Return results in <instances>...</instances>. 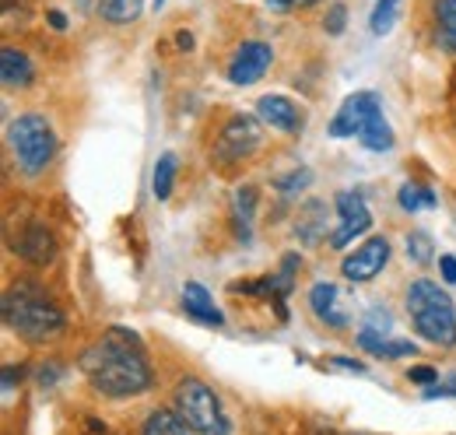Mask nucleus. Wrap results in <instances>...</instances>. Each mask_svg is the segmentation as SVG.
<instances>
[{
	"mask_svg": "<svg viewBox=\"0 0 456 435\" xmlns=\"http://www.w3.org/2000/svg\"><path fill=\"white\" fill-rule=\"evenodd\" d=\"M46 21H50L57 32H67V18H63L60 11H46Z\"/></svg>",
	"mask_w": 456,
	"mask_h": 435,
	"instance_id": "e433bc0d",
	"label": "nucleus"
},
{
	"mask_svg": "<svg viewBox=\"0 0 456 435\" xmlns=\"http://www.w3.org/2000/svg\"><path fill=\"white\" fill-rule=\"evenodd\" d=\"M144 435H186V425L179 422V414L151 411L148 422H144Z\"/></svg>",
	"mask_w": 456,
	"mask_h": 435,
	"instance_id": "393cba45",
	"label": "nucleus"
},
{
	"mask_svg": "<svg viewBox=\"0 0 456 435\" xmlns=\"http://www.w3.org/2000/svg\"><path fill=\"white\" fill-rule=\"evenodd\" d=\"M175 43H179L183 50H190V46H193V36H190V32H179V36H175Z\"/></svg>",
	"mask_w": 456,
	"mask_h": 435,
	"instance_id": "58836bf2",
	"label": "nucleus"
},
{
	"mask_svg": "<svg viewBox=\"0 0 456 435\" xmlns=\"http://www.w3.org/2000/svg\"><path fill=\"white\" fill-rule=\"evenodd\" d=\"M400 208L403 211H436L439 208V197L428 190V186H418V183H403L400 186Z\"/></svg>",
	"mask_w": 456,
	"mask_h": 435,
	"instance_id": "4be33fe9",
	"label": "nucleus"
},
{
	"mask_svg": "<svg viewBox=\"0 0 456 435\" xmlns=\"http://www.w3.org/2000/svg\"><path fill=\"white\" fill-rule=\"evenodd\" d=\"M144 11V0H99V14L113 25H130Z\"/></svg>",
	"mask_w": 456,
	"mask_h": 435,
	"instance_id": "412c9836",
	"label": "nucleus"
},
{
	"mask_svg": "<svg viewBox=\"0 0 456 435\" xmlns=\"http://www.w3.org/2000/svg\"><path fill=\"white\" fill-rule=\"evenodd\" d=\"M358 435H362V432H358Z\"/></svg>",
	"mask_w": 456,
	"mask_h": 435,
	"instance_id": "a19ab883",
	"label": "nucleus"
},
{
	"mask_svg": "<svg viewBox=\"0 0 456 435\" xmlns=\"http://www.w3.org/2000/svg\"><path fill=\"white\" fill-rule=\"evenodd\" d=\"M260 144H264V119L253 116V112H235L218 134L215 159L222 165H235L249 159Z\"/></svg>",
	"mask_w": 456,
	"mask_h": 435,
	"instance_id": "423d86ee",
	"label": "nucleus"
},
{
	"mask_svg": "<svg viewBox=\"0 0 456 435\" xmlns=\"http://www.w3.org/2000/svg\"><path fill=\"white\" fill-rule=\"evenodd\" d=\"M57 380H60V365L57 362H46V365L39 369V382H43V386H53Z\"/></svg>",
	"mask_w": 456,
	"mask_h": 435,
	"instance_id": "72a5a7b5",
	"label": "nucleus"
},
{
	"mask_svg": "<svg viewBox=\"0 0 456 435\" xmlns=\"http://www.w3.org/2000/svg\"><path fill=\"white\" fill-rule=\"evenodd\" d=\"M397 18H400V0H376L372 7V18H369V29L372 36H390L397 29Z\"/></svg>",
	"mask_w": 456,
	"mask_h": 435,
	"instance_id": "5701e85b",
	"label": "nucleus"
},
{
	"mask_svg": "<svg viewBox=\"0 0 456 435\" xmlns=\"http://www.w3.org/2000/svg\"><path fill=\"white\" fill-rule=\"evenodd\" d=\"M358 141H362L369 152H390V148L397 144V137H394V127L387 123V116H383V112H376V116L365 123V130L358 134Z\"/></svg>",
	"mask_w": 456,
	"mask_h": 435,
	"instance_id": "6ab92c4d",
	"label": "nucleus"
},
{
	"mask_svg": "<svg viewBox=\"0 0 456 435\" xmlns=\"http://www.w3.org/2000/svg\"><path fill=\"white\" fill-rule=\"evenodd\" d=\"M436 39L456 56V0H436Z\"/></svg>",
	"mask_w": 456,
	"mask_h": 435,
	"instance_id": "aec40b11",
	"label": "nucleus"
},
{
	"mask_svg": "<svg viewBox=\"0 0 456 435\" xmlns=\"http://www.w3.org/2000/svg\"><path fill=\"white\" fill-rule=\"evenodd\" d=\"M21 365H4V393H14V386L21 382Z\"/></svg>",
	"mask_w": 456,
	"mask_h": 435,
	"instance_id": "7c9ffc66",
	"label": "nucleus"
},
{
	"mask_svg": "<svg viewBox=\"0 0 456 435\" xmlns=\"http://www.w3.org/2000/svg\"><path fill=\"white\" fill-rule=\"evenodd\" d=\"M407 313L418 337L439 348L456 344V306L436 281H411L407 288Z\"/></svg>",
	"mask_w": 456,
	"mask_h": 435,
	"instance_id": "7ed1b4c3",
	"label": "nucleus"
},
{
	"mask_svg": "<svg viewBox=\"0 0 456 435\" xmlns=\"http://www.w3.org/2000/svg\"><path fill=\"white\" fill-rule=\"evenodd\" d=\"M4 324L25 341H53L63 333V309L39 281H14L4 291Z\"/></svg>",
	"mask_w": 456,
	"mask_h": 435,
	"instance_id": "f03ea898",
	"label": "nucleus"
},
{
	"mask_svg": "<svg viewBox=\"0 0 456 435\" xmlns=\"http://www.w3.org/2000/svg\"><path fill=\"white\" fill-rule=\"evenodd\" d=\"M334 208H338V215H341V228L330 235V246H334V250H344L351 239H358V235H365V232L372 228V211L365 208V201H362L358 193H351V190L338 193Z\"/></svg>",
	"mask_w": 456,
	"mask_h": 435,
	"instance_id": "9d476101",
	"label": "nucleus"
},
{
	"mask_svg": "<svg viewBox=\"0 0 456 435\" xmlns=\"http://www.w3.org/2000/svg\"><path fill=\"white\" fill-rule=\"evenodd\" d=\"M439 271H443V281H446V284H456V257L443 253V257H439Z\"/></svg>",
	"mask_w": 456,
	"mask_h": 435,
	"instance_id": "2f4dec72",
	"label": "nucleus"
},
{
	"mask_svg": "<svg viewBox=\"0 0 456 435\" xmlns=\"http://www.w3.org/2000/svg\"><path fill=\"white\" fill-rule=\"evenodd\" d=\"M344 25H347V7H344V4H334V7L327 11V18H323V29H327V36H341Z\"/></svg>",
	"mask_w": 456,
	"mask_h": 435,
	"instance_id": "cd10ccee",
	"label": "nucleus"
},
{
	"mask_svg": "<svg viewBox=\"0 0 456 435\" xmlns=\"http://www.w3.org/2000/svg\"><path fill=\"white\" fill-rule=\"evenodd\" d=\"M432 253H436V242H432V235H425V232H411L407 235V260H414V264H432Z\"/></svg>",
	"mask_w": 456,
	"mask_h": 435,
	"instance_id": "a878e982",
	"label": "nucleus"
},
{
	"mask_svg": "<svg viewBox=\"0 0 456 435\" xmlns=\"http://www.w3.org/2000/svg\"><path fill=\"white\" fill-rule=\"evenodd\" d=\"M32 78H36V67L21 50H14V46L0 50V81H4V88H28Z\"/></svg>",
	"mask_w": 456,
	"mask_h": 435,
	"instance_id": "dca6fc26",
	"label": "nucleus"
},
{
	"mask_svg": "<svg viewBox=\"0 0 456 435\" xmlns=\"http://www.w3.org/2000/svg\"><path fill=\"white\" fill-rule=\"evenodd\" d=\"M172 183H175V155L166 152V155H159L155 172H151V190H155V197H159V201H169Z\"/></svg>",
	"mask_w": 456,
	"mask_h": 435,
	"instance_id": "b1692460",
	"label": "nucleus"
},
{
	"mask_svg": "<svg viewBox=\"0 0 456 435\" xmlns=\"http://www.w3.org/2000/svg\"><path fill=\"white\" fill-rule=\"evenodd\" d=\"M365 326H372V330H383V333H387V330H390V316H387V313H379V309H376V313H372V316H369V324Z\"/></svg>",
	"mask_w": 456,
	"mask_h": 435,
	"instance_id": "c9c22d12",
	"label": "nucleus"
},
{
	"mask_svg": "<svg viewBox=\"0 0 456 435\" xmlns=\"http://www.w3.org/2000/svg\"><path fill=\"white\" fill-rule=\"evenodd\" d=\"M183 309H186V316H193V320H200V324L208 326L225 324L222 309L215 306V299L208 295V288L197 284V281H186V288H183Z\"/></svg>",
	"mask_w": 456,
	"mask_h": 435,
	"instance_id": "4468645a",
	"label": "nucleus"
},
{
	"mask_svg": "<svg viewBox=\"0 0 456 435\" xmlns=\"http://www.w3.org/2000/svg\"><path fill=\"white\" fill-rule=\"evenodd\" d=\"M390 264V242L383 235H372L365 239L354 253H347L341 260V274L347 281L362 284V281H372L376 274H383V267Z\"/></svg>",
	"mask_w": 456,
	"mask_h": 435,
	"instance_id": "6e6552de",
	"label": "nucleus"
},
{
	"mask_svg": "<svg viewBox=\"0 0 456 435\" xmlns=\"http://www.w3.org/2000/svg\"><path fill=\"white\" fill-rule=\"evenodd\" d=\"M407 380L421 382V386H432V382L439 380V373H436L432 365H418V369H407Z\"/></svg>",
	"mask_w": 456,
	"mask_h": 435,
	"instance_id": "c756f323",
	"label": "nucleus"
},
{
	"mask_svg": "<svg viewBox=\"0 0 456 435\" xmlns=\"http://www.w3.org/2000/svg\"><path fill=\"white\" fill-rule=\"evenodd\" d=\"M256 116H260L267 127L281 130V134H302V130H305L302 109L295 106L291 99H285V95H260V99H256Z\"/></svg>",
	"mask_w": 456,
	"mask_h": 435,
	"instance_id": "f8f14e48",
	"label": "nucleus"
},
{
	"mask_svg": "<svg viewBox=\"0 0 456 435\" xmlns=\"http://www.w3.org/2000/svg\"><path fill=\"white\" fill-rule=\"evenodd\" d=\"M323 369H330V373H347V376H365V373H369V369H365L362 362H354V358H327Z\"/></svg>",
	"mask_w": 456,
	"mask_h": 435,
	"instance_id": "c85d7f7f",
	"label": "nucleus"
},
{
	"mask_svg": "<svg viewBox=\"0 0 456 435\" xmlns=\"http://www.w3.org/2000/svg\"><path fill=\"white\" fill-rule=\"evenodd\" d=\"M439 397H456V382H436V386H428L425 390V400H439Z\"/></svg>",
	"mask_w": 456,
	"mask_h": 435,
	"instance_id": "473e14b6",
	"label": "nucleus"
},
{
	"mask_svg": "<svg viewBox=\"0 0 456 435\" xmlns=\"http://www.w3.org/2000/svg\"><path fill=\"white\" fill-rule=\"evenodd\" d=\"M271 60H274V50H271L267 43H260V39L242 43V46L235 50V56H232V63H228V85L246 88V85L260 81V78L267 74Z\"/></svg>",
	"mask_w": 456,
	"mask_h": 435,
	"instance_id": "1a4fd4ad",
	"label": "nucleus"
},
{
	"mask_svg": "<svg viewBox=\"0 0 456 435\" xmlns=\"http://www.w3.org/2000/svg\"><path fill=\"white\" fill-rule=\"evenodd\" d=\"M358 344L372 358H407V355H414V344L411 341H394V337H387V333H379L372 326H362L358 330Z\"/></svg>",
	"mask_w": 456,
	"mask_h": 435,
	"instance_id": "f3484780",
	"label": "nucleus"
},
{
	"mask_svg": "<svg viewBox=\"0 0 456 435\" xmlns=\"http://www.w3.org/2000/svg\"><path fill=\"white\" fill-rule=\"evenodd\" d=\"M175 414L179 422L197 435H228L232 425H228V414L222 411V400L218 393L200 380H183L175 386Z\"/></svg>",
	"mask_w": 456,
	"mask_h": 435,
	"instance_id": "39448f33",
	"label": "nucleus"
},
{
	"mask_svg": "<svg viewBox=\"0 0 456 435\" xmlns=\"http://www.w3.org/2000/svg\"><path fill=\"white\" fill-rule=\"evenodd\" d=\"M309 183H313V172H309V168H295L288 179H274V186H278L281 193H288V197L298 193V190H305Z\"/></svg>",
	"mask_w": 456,
	"mask_h": 435,
	"instance_id": "bb28decb",
	"label": "nucleus"
},
{
	"mask_svg": "<svg viewBox=\"0 0 456 435\" xmlns=\"http://www.w3.org/2000/svg\"><path fill=\"white\" fill-rule=\"evenodd\" d=\"M253 215H256V186H239L232 193V225L246 246L253 242Z\"/></svg>",
	"mask_w": 456,
	"mask_h": 435,
	"instance_id": "a211bd4d",
	"label": "nucleus"
},
{
	"mask_svg": "<svg viewBox=\"0 0 456 435\" xmlns=\"http://www.w3.org/2000/svg\"><path fill=\"white\" fill-rule=\"evenodd\" d=\"M309 4H316V0H267L271 11H291V7H309Z\"/></svg>",
	"mask_w": 456,
	"mask_h": 435,
	"instance_id": "f704fd0d",
	"label": "nucleus"
},
{
	"mask_svg": "<svg viewBox=\"0 0 456 435\" xmlns=\"http://www.w3.org/2000/svg\"><path fill=\"white\" fill-rule=\"evenodd\" d=\"M7 144L14 152V162L25 176H39L57 155V137L53 127L46 123V116L39 112H25L7 127Z\"/></svg>",
	"mask_w": 456,
	"mask_h": 435,
	"instance_id": "20e7f679",
	"label": "nucleus"
},
{
	"mask_svg": "<svg viewBox=\"0 0 456 435\" xmlns=\"http://www.w3.org/2000/svg\"><path fill=\"white\" fill-rule=\"evenodd\" d=\"M162 4H166V0H155V11H159V7H162Z\"/></svg>",
	"mask_w": 456,
	"mask_h": 435,
	"instance_id": "ea45409f",
	"label": "nucleus"
},
{
	"mask_svg": "<svg viewBox=\"0 0 456 435\" xmlns=\"http://www.w3.org/2000/svg\"><path fill=\"white\" fill-rule=\"evenodd\" d=\"M85 435H110V429H106L99 418H88V432Z\"/></svg>",
	"mask_w": 456,
	"mask_h": 435,
	"instance_id": "4c0bfd02",
	"label": "nucleus"
},
{
	"mask_svg": "<svg viewBox=\"0 0 456 435\" xmlns=\"http://www.w3.org/2000/svg\"><path fill=\"white\" fill-rule=\"evenodd\" d=\"M81 373L106 397H137L151 386V365L134 330L113 326L81 355Z\"/></svg>",
	"mask_w": 456,
	"mask_h": 435,
	"instance_id": "f257e3e1",
	"label": "nucleus"
},
{
	"mask_svg": "<svg viewBox=\"0 0 456 435\" xmlns=\"http://www.w3.org/2000/svg\"><path fill=\"white\" fill-rule=\"evenodd\" d=\"M309 309L316 313L320 324L334 326V330H341V326L351 324V313H347V306H344L341 288L330 284V281L313 284V291H309Z\"/></svg>",
	"mask_w": 456,
	"mask_h": 435,
	"instance_id": "ddd939ff",
	"label": "nucleus"
},
{
	"mask_svg": "<svg viewBox=\"0 0 456 435\" xmlns=\"http://www.w3.org/2000/svg\"><path fill=\"white\" fill-rule=\"evenodd\" d=\"M14 250H18V257H21L25 264L46 267V264H53V257H57V239H53V232H50L43 221H28V225L21 228Z\"/></svg>",
	"mask_w": 456,
	"mask_h": 435,
	"instance_id": "9b49d317",
	"label": "nucleus"
},
{
	"mask_svg": "<svg viewBox=\"0 0 456 435\" xmlns=\"http://www.w3.org/2000/svg\"><path fill=\"white\" fill-rule=\"evenodd\" d=\"M376 112H383V103H379L376 92H354V95H347L341 103V109H338V116L330 119V137H358Z\"/></svg>",
	"mask_w": 456,
	"mask_h": 435,
	"instance_id": "0eeeda50",
	"label": "nucleus"
},
{
	"mask_svg": "<svg viewBox=\"0 0 456 435\" xmlns=\"http://www.w3.org/2000/svg\"><path fill=\"white\" fill-rule=\"evenodd\" d=\"M327 204L323 201H305L298 208V218H295V235L305 242V246H316L323 235H327Z\"/></svg>",
	"mask_w": 456,
	"mask_h": 435,
	"instance_id": "2eb2a0df",
	"label": "nucleus"
}]
</instances>
